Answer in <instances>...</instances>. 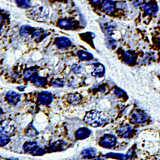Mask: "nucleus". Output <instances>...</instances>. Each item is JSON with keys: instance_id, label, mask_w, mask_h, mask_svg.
I'll return each instance as SVG.
<instances>
[{"instance_id": "obj_33", "label": "nucleus", "mask_w": 160, "mask_h": 160, "mask_svg": "<svg viewBox=\"0 0 160 160\" xmlns=\"http://www.w3.org/2000/svg\"><path fill=\"white\" fill-rule=\"evenodd\" d=\"M94 89V90L101 92L102 93H104L106 92V87L104 85H96L95 87L93 88Z\"/></svg>"}, {"instance_id": "obj_14", "label": "nucleus", "mask_w": 160, "mask_h": 160, "mask_svg": "<svg viewBox=\"0 0 160 160\" xmlns=\"http://www.w3.org/2000/svg\"><path fill=\"white\" fill-rule=\"evenodd\" d=\"M105 74V68L101 63H96L94 69H92V75L97 78H100L104 76Z\"/></svg>"}, {"instance_id": "obj_16", "label": "nucleus", "mask_w": 160, "mask_h": 160, "mask_svg": "<svg viewBox=\"0 0 160 160\" xmlns=\"http://www.w3.org/2000/svg\"><path fill=\"white\" fill-rule=\"evenodd\" d=\"M58 25L60 28L65 30H71L74 28L73 22L68 19H62L59 21Z\"/></svg>"}, {"instance_id": "obj_26", "label": "nucleus", "mask_w": 160, "mask_h": 160, "mask_svg": "<svg viewBox=\"0 0 160 160\" xmlns=\"http://www.w3.org/2000/svg\"><path fill=\"white\" fill-rule=\"evenodd\" d=\"M16 2L18 7L22 8H29L31 7L29 0H16Z\"/></svg>"}, {"instance_id": "obj_38", "label": "nucleus", "mask_w": 160, "mask_h": 160, "mask_svg": "<svg viewBox=\"0 0 160 160\" xmlns=\"http://www.w3.org/2000/svg\"><path fill=\"white\" fill-rule=\"evenodd\" d=\"M56 1H58V2H63V1H64V0H56Z\"/></svg>"}, {"instance_id": "obj_11", "label": "nucleus", "mask_w": 160, "mask_h": 160, "mask_svg": "<svg viewBox=\"0 0 160 160\" xmlns=\"http://www.w3.org/2000/svg\"><path fill=\"white\" fill-rule=\"evenodd\" d=\"M132 132V128L126 124V125H124L121 127H119L117 129V133L118 134V135L119 137H121L122 138H128L131 135Z\"/></svg>"}, {"instance_id": "obj_39", "label": "nucleus", "mask_w": 160, "mask_h": 160, "mask_svg": "<svg viewBox=\"0 0 160 160\" xmlns=\"http://www.w3.org/2000/svg\"><path fill=\"white\" fill-rule=\"evenodd\" d=\"M159 41H160V40H159Z\"/></svg>"}, {"instance_id": "obj_30", "label": "nucleus", "mask_w": 160, "mask_h": 160, "mask_svg": "<svg viewBox=\"0 0 160 160\" xmlns=\"http://www.w3.org/2000/svg\"><path fill=\"white\" fill-rule=\"evenodd\" d=\"M83 67L80 65H74L71 67V71L76 73V74H79L82 72Z\"/></svg>"}, {"instance_id": "obj_9", "label": "nucleus", "mask_w": 160, "mask_h": 160, "mask_svg": "<svg viewBox=\"0 0 160 160\" xmlns=\"http://www.w3.org/2000/svg\"><path fill=\"white\" fill-rule=\"evenodd\" d=\"M147 115L142 112H133L131 115L130 121L132 123L141 124L147 121Z\"/></svg>"}, {"instance_id": "obj_7", "label": "nucleus", "mask_w": 160, "mask_h": 160, "mask_svg": "<svg viewBox=\"0 0 160 160\" xmlns=\"http://www.w3.org/2000/svg\"><path fill=\"white\" fill-rule=\"evenodd\" d=\"M30 80L37 87H44L47 84V79L38 75L36 71L32 75Z\"/></svg>"}, {"instance_id": "obj_13", "label": "nucleus", "mask_w": 160, "mask_h": 160, "mask_svg": "<svg viewBox=\"0 0 160 160\" xmlns=\"http://www.w3.org/2000/svg\"><path fill=\"white\" fill-rule=\"evenodd\" d=\"M91 131L87 128H81L75 132V137L77 140H84L90 137Z\"/></svg>"}, {"instance_id": "obj_25", "label": "nucleus", "mask_w": 160, "mask_h": 160, "mask_svg": "<svg viewBox=\"0 0 160 160\" xmlns=\"http://www.w3.org/2000/svg\"><path fill=\"white\" fill-rule=\"evenodd\" d=\"M105 44L106 47L110 49H114L117 47V42L115 40L110 37H108L105 39Z\"/></svg>"}, {"instance_id": "obj_35", "label": "nucleus", "mask_w": 160, "mask_h": 160, "mask_svg": "<svg viewBox=\"0 0 160 160\" xmlns=\"http://www.w3.org/2000/svg\"><path fill=\"white\" fill-rule=\"evenodd\" d=\"M135 152L134 151H132V150H129L126 156L127 158L131 159V158H132L133 157H135Z\"/></svg>"}, {"instance_id": "obj_32", "label": "nucleus", "mask_w": 160, "mask_h": 160, "mask_svg": "<svg viewBox=\"0 0 160 160\" xmlns=\"http://www.w3.org/2000/svg\"><path fill=\"white\" fill-rule=\"evenodd\" d=\"M114 93H115V94L117 96H118V97H122V96H123L124 95V94H125V92H124L122 90H121V88H118V87H115V88Z\"/></svg>"}, {"instance_id": "obj_24", "label": "nucleus", "mask_w": 160, "mask_h": 160, "mask_svg": "<svg viewBox=\"0 0 160 160\" xmlns=\"http://www.w3.org/2000/svg\"><path fill=\"white\" fill-rule=\"evenodd\" d=\"M135 55L130 52H126L123 55V61L128 65H131L134 62Z\"/></svg>"}, {"instance_id": "obj_3", "label": "nucleus", "mask_w": 160, "mask_h": 160, "mask_svg": "<svg viewBox=\"0 0 160 160\" xmlns=\"http://www.w3.org/2000/svg\"><path fill=\"white\" fill-rule=\"evenodd\" d=\"M31 15L33 20L37 21H44L49 18V11L44 7H37L33 8Z\"/></svg>"}, {"instance_id": "obj_34", "label": "nucleus", "mask_w": 160, "mask_h": 160, "mask_svg": "<svg viewBox=\"0 0 160 160\" xmlns=\"http://www.w3.org/2000/svg\"><path fill=\"white\" fill-rule=\"evenodd\" d=\"M36 71H31L30 70H28V71H26L24 74V78L25 79H30V77L32 76V75Z\"/></svg>"}, {"instance_id": "obj_4", "label": "nucleus", "mask_w": 160, "mask_h": 160, "mask_svg": "<svg viewBox=\"0 0 160 160\" xmlns=\"http://www.w3.org/2000/svg\"><path fill=\"white\" fill-rule=\"evenodd\" d=\"M117 143V138L111 134L104 135L100 140L99 145L103 148L112 149Z\"/></svg>"}, {"instance_id": "obj_23", "label": "nucleus", "mask_w": 160, "mask_h": 160, "mask_svg": "<svg viewBox=\"0 0 160 160\" xmlns=\"http://www.w3.org/2000/svg\"><path fill=\"white\" fill-rule=\"evenodd\" d=\"M25 134L26 136L30 137L31 138H33L34 137H36L38 135V131L34 128V126L32 125V123H31L27 128L25 130Z\"/></svg>"}, {"instance_id": "obj_28", "label": "nucleus", "mask_w": 160, "mask_h": 160, "mask_svg": "<svg viewBox=\"0 0 160 160\" xmlns=\"http://www.w3.org/2000/svg\"><path fill=\"white\" fill-rule=\"evenodd\" d=\"M10 141V138L6 134H2L1 133V137H0V142H1V147H5L8 144Z\"/></svg>"}, {"instance_id": "obj_8", "label": "nucleus", "mask_w": 160, "mask_h": 160, "mask_svg": "<svg viewBox=\"0 0 160 160\" xmlns=\"http://www.w3.org/2000/svg\"><path fill=\"white\" fill-rule=\"evenodd\" d=\"M6 99L11 105H16L20 101L21 95L15 91L10 90L6 94Z\"/></svg>"}, {"instance_id": "obj_6", "label": "nucleus", "mask_w": 160, "mask_h": 160, "mask_svg": "<svg viewBox=\"0 0 160 160\" xmlns=\"http://www.w3.org/2000/svg\"><path fill=\"white\" fill-rule=\"evenodd\" d=\"M72 44L71 39L66 37H60L57 38L55 41V44L60 49H68Z\"/></svg>"}, {"instance_id": "obj_10", "label": "nucleus", "mask_w": 160, "mask_h": 160, "mask_svg": "<svg viewBox=\"0 0 160 160\" xmlns=\"http://www.w3.org/2000/svg\"><path fill=\"white\" fill-rule=\"evenodd\" d=\"M16 127L12 121L5 120L1 122V131L5 132L6 134H10L13 132L15 129Z\"/></svg>"}, {"instance_id": "obj_29", "label": "nucleus", "mask_w": 160, "mask_h": 160, "mask_svg": "<svg viewBox=\"0 0 160 160\" xmlns=\"http://www.w3.org/2000/svg\"><path fill=\"white\" fill-rule=\"evenodd\" d=\"M107 158H117V159H124L126 158V156L122 154H118L114 152L108 153L105 155Z\"/></svg>"}, {"instance_id": "obj_12", "label": "nucleus", "mask_w": 160, "mask_h": 160, "mask_svg": "<svg viewBox=\"0 0 160 160\" xmlns=\"http://www.w3.org/2000/svg\"><path fill=\"white\" fill-rule=\"evenodd\" d=\"M35 28L32 27L29 25H24L22 26L20 30V34L22 37L27 38H33V33L35 30Z\"/></svg>"}, {"instance_id": "obj_5", "label": "nucleus", "mask_w": 160, "mask_h": 160, "mask_svg": "<svg viewBox=\"0 0 160 160\" xmlns=\"http://www.w3.org/2000/svg\"><path fill=\"white\" fill-rule=\"evenodd\" d=\"M37 101L42 105L49 106L52 101V95L48 91L40 92L37 96Z\"/></svg>"}, {"instance_id": "obj_17", "label": "nucleus", "mask_w": 160, "mask_h": 160, "mask_svg": "<svg viewBox=\"0 0 160 160\" xmlns=\"http://www.w3.org/2000/svg\"><path fill=\"white\" fill-rule=\"evenodd\" d=\"M102 10L106 14H111L114 10V5L112 0H104L101 5Z\"/></svg>"}, {"instance_id": "obj_36", "label": "nucleus", "mask_w": 160, "mask_h": 160, "mask_svg": "<svg viewBox=\"0 0 160 160\" xmlns=\"http://www.w3.org/2000/svg\"><path fill=\"white\" fill-rule=\"evenodd\" d=\"M90 1L92 3H94V4H97V3H100V2L101 1V0H90Z\"/></svg>"}, {"instance_id": "obj_31", "label": "nucleus", "mask_w": 160, "mask_h": 160, "mask_svg": "<svg viewBox=\"0 0 160 160\" xmlns=\"http://www.w3.org/2000/svg\"><path fill=\"white\" fill-rule=\"evenodd\" d=\"M61 148H62V144L61 142H57L53 144V145L51 147V151H60V149Z\"/></svg>"}, {"instance_id": "obj_27", "label": "nucleus", "mask_w": 160, "mask_h": 160, "mask_svg": "<svg viewBox=\"0 0 160 160\" xmlns=\"http://www.w3.org/2000/svg\"><path fill=\"white\" fill-rule=\"evenodd\" d=\"M64 85H65L64 81L60 79L53 80V81H52L51 83V85L54 88H61V87H63Z\"/></svg>"}, {"instance_id": "obj_15", "label": "nucleus", "mask_w": 160, "mask_h": 160, "mask_svg": "<svg viewBox=\"0 0 160 160\" xmlns=\"http://www.w3.org/2000/svg\"><path fill=\"white\" fill-rule=\"evenodd\" d=\"M142 8L146 14L155 15L158 11V7L155 3H146L142 5Z\"/></svg>"}, {"instance_id": "obj_2", "label": "nucleus", "mask_w": 160, "mask_h": 160, "mask_svg": "<svg viewBox=\"0 0 160 160\" xmlns=\"http://www.w3.org/2000/svg\"><path fill=\"white\" fill-rule=\"evenodd\" d=\"M23 150L33 156H41L46 152V151L39 147L36 142H26L23 145Z\"/></svg>"}, {"instance_id": "obj_37", "label": "nucleus", "mask_w": 160, "mask_h": 160, "mask_svg": "<svg viewBox=\"0 0 160 160\" xmlns=\"http://www.w3.org/2000/svg\"><path fill=\"white\" fill-rule=\"evenodd\" d=\"M25 88H26L25 87H23L22 86H21V87H18V88H18V90H19L20 91H22V90H24V89Z\"/></svg>"}, {"instance_id": "obj_22", "label": "nucleus", "mask_w": 160, "mask_h": 160, "mask_svg": "<svg viewBox=\"0 0 160 160\" xmlns=\"http://www.w3.org/2000/svg\"><path fill=\"white\" fill-rule=\"evenodd\" d=\"M102 31L106 36H110L115 29V26L110 23H105L102 26Z\"/></svg>"}, {"instance_id": "obj_19", "label": "nucleus", "mask_w": 160, "mask_h": 160, "mask_svg": "<svg viewBox=\"0 0 160 160\" xmlns=\"http://www.w3.org/2000/svg\"><path fill=\"white\" fill-rule=\"evenodd\" d=\"M47 35L48 34L45 32V31L43 29L36 28L33 35V38L35 39L38 42L41 41L46 37Z\"/></svg>"}, {"instance_id": "obj_18", "label": "nucleus", "mask_w": 160, "mask_h": 160, "mask_svg": "<svg viewBox=\"0 0 160 160\" xmlns=\"http://www.w3.org/2000/svg\"><path fill=\"white\" fill-rule=\"evenodd\" d=\"M77 55L78 58L82 61H90L94 58V56L92 53L83 50L78 51L77 52Z\"/></svg>"}, {"instance_id": "obj_21", "label": "nucleus", "mask_w": 160, "mask_h": 160, "mask_svg": "<svg viewBox=\"0 0 160 160\" xmlns=\"http://www.w3.org/2000/svg\"><path fill=\"white\" fill-rule=\"evenodd\" d=\"M97 150L94 148H90L82 151V156L83 158H92L96 154Z\"/></svg>"}, {"instance_id": "obj_1", "label": "nucleus", "mask_w": 160, "mask_h": 160, "mask_svg": "<svg viewBox=\"0 0 160 160\" xmlns=\"http://www.w3.org/2000/svg\"><path fill=\"white\" fill-rule=\"evenodd\" d=\"M106 117V114L102 112L91 110L86 114L84 121L87 124L93 128H98L105 122Z\"/></svg>"}, {"instance_id": "obj_20", "label": "nucleus", "mask_w": 160, "mask_h": 160, "mask_svg": "<svg viewBox=\"0 0 160 160\" xmlns=\"http://www.w3.org/2000/svg\"><path fill=\"white\" fill-rule=\"evenodd\" d=\"M82 99V96L79 94H72L68 96L67 101L72 105H77Z\"/></svg>"}]
</instances>
